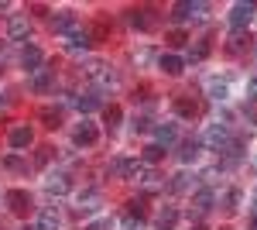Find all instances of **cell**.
<instances>
[{"mask_svg": "<svg viewBox=\"0 0 257 230\" xmlns=\"http://www.w3.org/2000/svg\"><path fill=\"white\" fill-rule=\"evenodd\" d=\"M226 141H230V127H226V124H209V131H206V134H202V144H209V148H213V151H223V148H226Z\"/></svg>", "mask_w": 257, "mask_h": 230, "instance_id": "obj_4", "label": "cell"}, {"mask_svg": "<svg viewBox=\"0 0 257 230\" xmlns=\"http://www.w3.org/2000/svg\"><path fill=\"white\" fill-rule=\"evenodd\" d=\"M196 186V175H189V172H178L172 182H168V192H189Z\"/></svg>", "mask_w": 257, "mask_h": 230, "instance_id": "obj_20", "label": "cell"}, {"mask_svg": "<svg viewBox=\"0 0 257 230\" xmlns=\"http://www.w3.org/2000/svg\"><path fill=\"white\" fill-rule=\"evenodd\" d=\"M247 35H243V31H237V35H233V41H230V48H233V52H243V45H247Z\"/></svg>", "mask_w": 257, "mask_h": 230, "instance_id": "obj_33", "label": "cell"}, {"mask_svg": "<svg viewBox=\"0 0 257 230\" xmlns=\"http://www.w3.org/2000/svg\"><path fill=\"white\" fill-rule=\"evenodd\" d=\"M21 230H38V223H35V227H21Z\"/></svg>", "mask_w": 257, "mask_h": 230, "instance_id": "obj_41", "label": "cell"}, {"mask_svg": "<svg viewBox=\"0 0 257 230\" xmlns=\"http://www.w3.org/2000/svg\"><path fill=\"white\" fill-rule=\"evenodd\" d=\"M0 107H11V96L7 93H0Z\"/></svg>", "mask_w": 257, "mask_h": 230, "instance_id": "obj_39", "label": "cell"}, {"mask_svg": "<svg viewBox=\"0 0 257 230\" xmlns=\"http://www.w3.org/2000/svg\"><path fill=\"white\" fill-rule=\"evenodd\" d=\"M209 55V45H206V41H199V45H189V62H202V58Z\"/></svg>", "mask_w": 257, "mask_h": 230, "instance_id": "obj_27", "label": "cell"}, {"mask_svg": "<svg viewBox=\"0 0 257 230\" xmlns=\"http://www.w3.org/2000/svg\"><path fill=\"white\" fill-rule=\"evenodd\" d=\"M4 203L11 213H28L31 210V192L28 189H7L4 192Z\"/></svg>", "mask_w": 257, "mask_h": 230, "instance_id": "obj_5", "label": "cell"}, {"mask_svg": "<svg viewBox=\"0 0 257 230\" xmlns=\"http://www.w3.org/2000/svg\"><path fill=\"white\" fill-rule=\"evenodd\" d=\"M213 203H216V196H213L209 189H199L196 196H192V210H196L199 216H202V213H209V210H213Z\"/></svg>", "mask_w": 257, "mask_h": 230, "instance_id": "obj_14", "label": "cell"}, {"mask_svg": "<svg viewBox=\"0 0 257 230\" xmlns=\"http://www.w3.org/2000/svg\"><path fill=\"white\" fill-rule=\"evenodd\" d=\"M247 100H254V103H257V76L247 79Z\"/></svg>", "mask_w": 257, "mask_h": 230, "instance_id": "obj_35", "label": "cell"}, {"mask_svg": "<svg viewBox=\"0 0 257 230\" xmlns=\"http://www.w3.org/2000/svg\"><path fill=\"white\" fill-rule=\"evenodd\" d=\"M127 21H131V28H141V31H148V28H151L148 11H131V14H127Z\"/></svg>", "mask_w": 257, "mask_h": 230, "instance_id": "obj_25", "label": "cell"}, {"mask_svg": "<svg viewBox=\"0 0 257 230\" xmlns=\"http://www.w3.org/2000/svg\"><path fill=\"white\" fill-rule=\"evenodd\" d=\"M38 117L45 120V127H52V131H55V127L62 124V110H55V107H45V110H41Z\"/></svg>", "mask_w": 257, "mask_h": 230, "instance_id": "obj_24", "label": "cell"}, {"mask_svg": "<svg viewBox=\"0 0 257 230\" xmlns=\"http://www.w3.org/2000/svg\"><path fill=\"white\" fill-rule=\"evenodd\" d=\"M161 158H165V148H158V144H148L144 148V165H155Z\"/></svg>", "mask_w": 257, "mask_h": 230, "instance_id": "obj_29", "label": "cell"}, {"mask_svg": "<svg viewBox=\"0 0 257 230\" xmlns=\"http://www.w3.org/2000/svg\"><path fill=\"white\" fill-rule=\"evenodd\" d=\"M99 192L96 189H86V192H79V213H96L99 210Z\"/></svg>", "mask_w": 257, "mask_h": 230, "instance_id": "obj_16", "label": "cell"}, {"mask_svg": "<svg viewBox=\"0 0 257 230\" xmlns=\"http://www.w3.org/2000/svg\"><path fill=\"white\" fill-rule=\"evenodd\" d=\"M223 230H230V227H223Z\"/></svg>", "mask_w": 257, "mask_h": 230, "instance_id": "obj_44", "label": "cell"}, {"mask_svg": "<svg viewBox=\"0 0 257 230\" xmlns=\"http://www.w3.org/2000/svg\"><path fill=\"white\" fill-rule=\"evenodd\" d=\"M206 14H209V4H202V0H196V4L192 0H182V4L172 7V18L182 21V24L185 21H206Z\"/></svg>", "mask_w": 257, "mask_h": 230, "instance_id": "obj_1", "label": "cell"}, {"mask_svg": "<svg viewBox=\"0 0 257 230\" xmlns=\"http://www.w3.org/2000/svg\"><path fill=\"white\" fill-rule=\"evenodd\" d=\"M175 141H178V127L175 124H158V127H155V144H158V148L168 151Z\"/></svg>", "mask_w": 257, "mask_h": 230, "instance_id": "obj_9", "label": "cell"}, {"mask_svg": "<svg viewBox=\"0 0 257 230\" xmlns=\"http://www.w3.org/2000/svg\"><path fill=\"white\" fill-rule=\"evenodd\" d=\"M89 45H93V38H89V28H72L69 35H65V52L69 55H86L89 52Z\"/></svg>", "mask_w": 257, "mask_h": 230, "instance_id": "obj_2", "label": "cell"}, {"mask_svg": "<svg viewBox=\"0 0 257 230\" xmlns=\"http://www.w3.org/2000/svg\"><path fill=\"white\" fill-rule=\"evenodd\" d=\"M127 165H131L127 158H113V162L106 165V175H127Z\"/></svg>", "mask_w": 257, "mask_h": 230, "instance_id": "obj_31", "label": "cell"}, {"mask_svg": "<svg viewBox=\"0 0 257 230\" xmlns=\"http://www.w3.org/2000/svg\"><path fill=\"white\" fill-rule=\"evenodd\" d=\"M96 124H89V120H82V124H76V131H72V144H79V148H89V144H96Z\"/></svg>", "mask_w": 257, "mask_h": 230, "instance_id": "obj_6", "label": "cell"}, {"mask_svg": "<svg viewBox=\"0 0 257 230\" xmlns=\"http://www.w3.org/2000/svg\"><path fill=\"white\" fill-rule=\"evenodd\" d=\"M219 206H223V210H237L240 206V189H230V192H223V199H219Z\"/></svg>", "mask_w": 257, "mask_h": 230, "instance_id": "obj_26", "label": "cell"}, {"mask_svg": "<svg viewBox=\"0 0 257 230\" xmlns=\"http://www.w3.org/2000/svg\"><path fill=\"white\" fill-rule=\"evenodd\" d=\"M4 169H11V172H28V162H24L21 155H7V158H4Z\"/></svg>", "mask_w": 257, "mask_h": 230, "instance_id": "obj_28", "label": "cell"}, {"mask_svg": "<svg viewBox=\"0 0 257 230\" xmlns=\"http://www.w3.org/2000/svg\"><path fill=\"white\" fill-rule=\"evenodd\" d=\"M120 117H123V114H120V107H117V103H110V107H103V120H106L110 127H117V124H120Z\"/></svg>", "mask_w": 257, "mask_h": 230, "instance_id": "obj_30", "label": "cell"}, {"mask_svg": "<svg viewBox=\"0 0 257 230\" xmlns=\"http://www.w3.org/2000/svg\"><path fill=\"white\" fill-rule=\"evenodd\" d=\"M7 62H11V48L4 45V48H0V65H7Z\"/></svg>", "mask_w": 257, "mask_h": 230, "instance_id": "obj_38", "label": "cell"}, {"mask_svg": "<svg viewBox=\"0 0 257 230\" xmlns=\"http://www.w3.org/2000/svg\"><path fill=\"white\" fill-rule=\"evenodd\" d=\"M250 230H257V213H250Z\"/></svg>", "mask_w": 257, "mask_h": 230, "instance_id": "obj_40", "label": "cell"}, {"mask_svg": "<svg viewBox=\"0 0 257 230\" xmlns=\"http://www.w3.org/2000/svg\"><path fill=\"white\" fill-rule=\"evenodd\" d=\"M192 230H206V227H202V223H199V227H192Z\"/></svg>", "mask_w": 257, "mask_h": 230, "instance_id": "obj_42", "label": "cell"}, {"mask_svg": "<svg viewBox=\"0 0 257 230\" xmlns=\"http://www.w3.org/2000/svg\"><path fill=\"white\" fill-rule=\"evenodd\" d=\"M155 223H158V230H172L178 223V210H175V206H165V210L158 213V220H155Z\"/></svg>", "mask_w": 257, "mask_h": 230, "instance_id": "obj_21", "label": "cell"}, {"mask_svg": "<svg viewBox=\"0 0 257 230\" xmlns=\"http://www.w3.org/2000/svg\"><path fill=\"white\" fill-rule=\"evenodd\" d=\"M28 35H31V24H28L24 18H11L7 21V38L11 41H24Z\"/></svg>", "mask_w": 257, "mask_h": 230, "instance_id": "obj_12", "label": "cell"}, {"mask_svg": "<svg viewBox=\"0 0 257 230\" xmlns=\"http://www.w3.org/2000/svg\"><path fill=\"white\" fill-rule=\"evenodd\" d=\"M168 41H172V45H185L189 35H185V31H168Z\"/></svg>", "mask_w": 257, "mask_h": 230, "instance_id": "obj_34", "label": "cell"}, {"mask_svg": "<svg viewBox=\"0 0 257 230\" xmlns=\"http://www.w3.org/2000/svg\"><path fill=\"white\" fill-rule=\"evenodd\" d=\"M21 65H24L28 72H38L41 65H45V55H41V48H38V45H28V48L21 52Z\"/></svg>", "mask_w": 257, "mask_h": 230, "instance_id": "obj_10", "label": "cell"}, {"mask_svg": "<svg viewBox=\"0 0 257 230\" xmlns=\"http://www.w3.org/2000/svg\"><path fill=\"white\" fill-rule=\"evenodd\" d=\"M52 28H55L59 35H69L72 28H79V21H76V14H72V11H62L59 18H52Z\"/></svg>", "mask_w": 257, "mask_h": 230, "instance_id": "obj_13", "label": "cell"}, {"mask_svg": "<svg viewBox=\"0 0 257 230\" xmlns=\"http://www.w3.org/2000/svg\"><path fill=\"white\" fill-rule=\"evenodd\" d=\"M38 230H59V213L52 210H41V216H38Z\"/></svg>", "mask_w": 257, "mask_h": 230, "instance_id": "obj_23", "label": "cell"}, {"mask_svg": "<svg viewBox=\"0 0 257 230\" xmlns=\"http://www.w3.org/2000/svg\"><path fill=\"white\" fill-rule=\"evenodd\" d=\"M120 227H123V230H144V220H141V216H123Z\"/></svg>", "mask_w": 257, "mask_h": 230, "instance_id": "obj_32", "label": "cell"}, {"mask_svg": "<svg viewBox=\"0 0 257 230\" xmlns=\"http://www.w3.org/2000/svg\"><path fill=\"white\" fill-rule=\"evenodd\" d=\"M110 227H113L110 220H99V223H93V227H86V230H110Z\"/></svg>", "mask_w": 257, "mask_h": 230, "instance_id": "obj_37", "label": "cell"}, {"mask_svg": "<svg viewBox=\"0 0 257 230\" xmlns=\"http://www.w3.org/2000/svg\"><path fill=\"white\" fill-rule=\"evenodd\" d=\"M52 72H55V69H45V65H41L38 72H31L28 86H31L35 93H45V90H52Z\"/></svg>", "mask_w": 257, "mask_h": 230, "instance_id": "obj_11", "label": "cell"}, {"mask_svg": "<svg viewBox=\"0 0 257 230\" xmlns=\"http://www.w3.org/2000/svg\"><path fill=\"white\" fill-rule=\"evenodd\" d=\"M148 124H151L148 117H134V124H131V127H134V131H148Z\"/></svg>", "mask_w": 257, "mask_h": 230, "instance_id": "obj_36", "label": "cell"}, {"mask_svg": "<svg viewBox=\"0 0 257 230\" xmlns=\"http://www.w3.org/2000/svg\"><path fill=\"white\" fill-rule=\"evenodd\" d=\"M158 65L165 69V76H182V69H185V58H178V55H161V58H158Z\"/></svg>", "mask_w": 257, "mask_h": 230, "instance_id": "obj_17", "label": "cell"}, {"mask_svg": "<svg viewBox=\"0 0 257 230\" xmlns=\"http://www.w3.org/2000/svg\"><path fill=\"white\" fill-rule=\"evenodd\" d=\"M31 141H35V134H31V127H28V124L11 127V134H7V144H11V148H18V151L31 148Z\"/></svg>", "mask_w": 257, "mask_h": 230, "instance_id": "obj_7", "label": "cell"}, {"mask_svg": "<svg viewBox=\"0 0 257 230\" xmlns=\"http://www.w3.org/2000/svg\"><path fill=\"white\" fill-rule=\"evenodd\" d=\"M206 93H209V100H216V103H223V100L230 96V86H226L223 79H209V83H206Z\"/></svg>", "mask_w": 257, "mask_h": 230, "instance_id": "obj_19", "label": "cell"}, {"mask_svg": "<svg viewBox=\"0 0 257 230\" xmlns=\"http://www.w3.org/2000/svg\"><path fill=\"white\" fill-rule=\"evenodd\" d=\"M76 103V110H82V114H93L99 103H103V96H99V90H93V93H82L79 100H72Z\"/></svg>", "mask_w": 257, "mask_h": 230, "instance_id": "obj_15", "label": "cell"}, {"mask_svg": "<svg viewBox=\"0 0 257 230\" xmlns=\"http://www.w3.org/2000/svg\"><path fill=\"white\" fill-rule=\"evenodd\" d=\"M199 148H202V141H196V137H189V141H182V151H178V158H182V165H189V162H196V158H199Z\"/></svg>", "mask_w": 257, "mask_h": 230, "instance_id": "obj_18", "label": "cell"}, {"mask_svg": "<svg viewBox=\"0 0 257 230\" xmlns=\"http://www.w3.org/2000/svg\"><path fill=\"white\" fill-rule=\"evenodd\" d=\"M254 169H257V158H254Z\"/></svg>", "mask_w": 257, "mask_h": 230, "instance_id": "obj_43", "label": "cell"}, {"mask_svg": "<svg viewBox=\"0 0 257 230\" xmlns=\"http://www.w3.org/2000/svg\"><path fill=\"white\" fill-rule=\"evenodd\" d=\"M45 189H48V196H65V192L72 189V182H69V175H65V172H48Z\"/></svg>", "mask_w": 257, "mask_h": 230, "instance_id": "obj_8", "label": "cell"}, {"mask_svg": "<svg viewBox=\"0 0 257 230\" xmlns=\"http://www.w3.org/2000/svg\"><path fill=\"white\" fill-rule=\"evenodd\" d=\"M254 14H257V4H233L226 21H230V28H233V31H243V28L254 21Z\"/></svg>", "mask_w": 257, "mask_h": 230, "instance_id": "obj_3", "label": "cell"}, {"mask_svg": "<svg viewBox=\"0 0 257 230\" xmlns=\"http://www.w3.org/2000/svg\"><path fill=\"white\" fill-rule=\"evenodd\" d=\"M175 114H178V117H196V114H199L196 100H189V96H178V100H175Z\"/></svg>", "mask_w": 257, "mask_h": 230, "instance_id": "obj_22", "label": "cell"}]
</instances>
